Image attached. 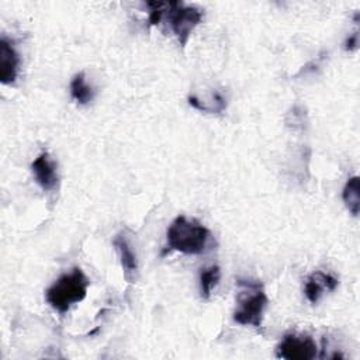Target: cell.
<instances>
[{
  "label": "cell",
  "mask_w": 360,
  "mask_h": 360,
  "mask_svg": "<svg viewBox=\"0 0 360 360\" xmlns=\"http://www.w3.org/2000/svg\"><path fill=\"white\" fill-rule=\"evenodd\" d=\"M210 231L195 219L179 215L167 228V249L184 255H201L207 250Z\"/></svg>",
  "instance_id": "1"
},
{
  "label": "cell",
  "mask_w": 360,
  "mask_h": 360,
  "mask_svg": "<svg viewBox=\"0 0 360 360\" xmlns=\"http://www.w3.org/2000/svg\"><path fill=\"white\" fill-rule=\"evenodd\" d=\"M236 284L240 291L236 295L238 308L233 312V321L239 325L260 328L263 314L269 302L263 285L256 280L248 278H239Z\"/></svg>",
  "instance_id": "2"
},
{
  "label": "cell",
  "mask_w": 360,
  "mask_h": 360,
  "mask_svg": "<svg viewBox=\"0 0 360 360\" xmlns=\"http://www.w3.org/2000/svg\"><path fill=\"white\" fill-rule=\"evenodd\" d=\"M89 278L79 269L75 267L70 273L60 276L45 292L46 302L58 312L69 311L73 304L84 300L87 294Z\"/></svg>",
  "instance_id": "3"
},
{
  "label": "cell",
  "mask_w": 360,
  "mask_h": 360,
  "mask_svg": "<svg viewBox=\"0 0 360 360\" xmlns=\"http://www.w3.org/2000/svg\"><path fill=\"white\" fill-rule=\"evenodd\" d=\"M172 11L170 14V24L172 30L176 34L179 42L186 45L191 31L201 22L202 13L200 8L193 6H183L179 1H172Z\"/></svg>",
  "instance_id": "4"
},
{
  "label": "cell",
  "mask_w": 360,
  "mask_h": 360,
  "mask_svg": "<svg viewBox=\"0 0 360 360\" xmlns=\"http://www.w3.org/2000/svg\"><path fill=\"white\" fill-rule=\"evenodd\" d=\"M316 343L312 338L290 333L278 343L276 356L287 360H311L316 356Z\"/></svg>",
  "instance_id": "5"
},
{
  "label": "cell",
  "mask_w": 360,
  "mask_h": 360,
  "mask_svg": "<svg viewBox=\"0 0 360 360\" xmlns=\"http://www.w3.org/2000/svg\"><path fill=\"white\" fill-rule=\"evenodd\" d=\"M31 170L34 173L35 181L41 186L42 190H53L58 184V170L56 163L52 160L48 152L39 153L31 163Z\"/></svg>",
  "instance_id": "6"
},
{
  "label": "cell",
  "mask_w": 360,
  "mask_h": 360,
  "mask_svg": "<svg viewBox=\"0 0 360 360\" xmlns=\"http://www.w3.org/2000/svg\"><path fill=\"white\" fill-rule=\"evenodd\" d=\"M20 68V56L13 46V42L3 37L0 39V82L13 84L17 79Z\"/></svg>",
  "instance_id": "7"
},
{
  "label": "cell",
  "mask_w": 360,
  "mask_h": 360,
  "mask_svg": "<svg viewBox=\"0 0 360 360\" xmlns=\"http://www.w3.org/2000/svg\"><path fill=\"white\" fill-rule=\"evenodd\" d=\"M338 287V278L332 274H326L323 271L312 273L304 285V294L311 304H316L323 292V290L333 291Z\"/></svg>",
  "instance_id": "8"
},
{
  "label": "cell",
  "mask_w": 360,
  "mask_h": 360,
  "mask_svg": "<svg viewBox=\"0 0 360 360\" xmlns=\"http://www.w3.org/2000/svg\"><path fill=\"white\" fill-rule=\"evenodd\" d=\"M114 246L117 249V253L120 256L121 267L124 271V277L128 283H132L135 278V273L138 270V260L134 249L131 248L129 242L122 233H118L114 239Z\"/></svg>",
  "instance_id": "9"
},
{
  "label": "cell",
  "mask_w": 360,
  "mask_h": 360,
  "mask_svg": "<svg viewBox=\"0 0 360 360\" xmlns=\"http://www.w3.org/2000/svg\"><path fill=\"white\" fill-rule=\"evenodd\" d=\"M342 198H343V202L347 207V210L356 217L359 214V210H360V180H359V176H353L346 181V184L343 187Z\"/></svg>",
  "instance_id": "10"
},
{
  "label": "cell",
  "mask_w": 360,
  "mask_h": 360,
  "mask_svg": "<svg viewBox=\"0 0 360 360\" xmlns=\"http://www.w3.org/2000/svg\"><path fill=\"white\" fill-rule=\"evenodd\" d=\"M70 94L79 104H87L93 100L94 91L91 86L86 83L84 73H77L70 82Z\"/></svg>",
  "instance_id": "11"
},
{
  "label": "cell",
  "mask_w": 360,
  "mask_h": 360,
  "mask_svg": "<svg viewBox=\"0 0 360 360\" xmlns=\"http://www.w3.org/2000/svg\"><path fill=\"white\" fill-rule=\"evenodd\" d=\"M221 278V271L218 266H210L201 270L200 273V291L202 298H208L212 290L217 287Z\"/></svg>",
  "instance_id": "12"
},
{
  "label": "cell",
  "mask_w": 360,
  "mask_h": 360,
  "mask_svg": "<svg viewBox=\"0 0 360 360\" xmlns=\"http://www.w3.org/2000/svg\"><path fill=\"white\" fill-rule=\"evenodd\" d=\"M148 6L150 7V14H149V22L152 25H156L160 22L163 13L166 11V8H169V3H163V1H149Z\"/></svg>",
  "instance_id": "13"
},
{
  "label": "cell",
  "mask_w": 360,
  "mask_h": 360,
  "mask_svg": "<svg viewBox=\"0 0 360 360\" xmlns=\"http://www.w3.org/2000/svg\"><path fill=\"white\" fill-rule=\"evenodd\" d=\"M359 39V37H357V32H354L352 37H349L347 39H346V49L347 51H353V49H356L357 48V41Z\"/></svg>",
  "instance_id": "14"
}]
</instances>
